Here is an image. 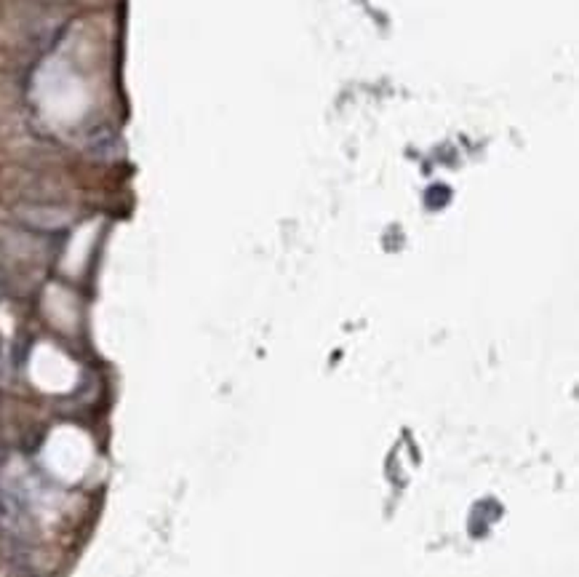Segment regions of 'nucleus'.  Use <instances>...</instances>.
Segmentation results:
<instances>
[]
</instances>
